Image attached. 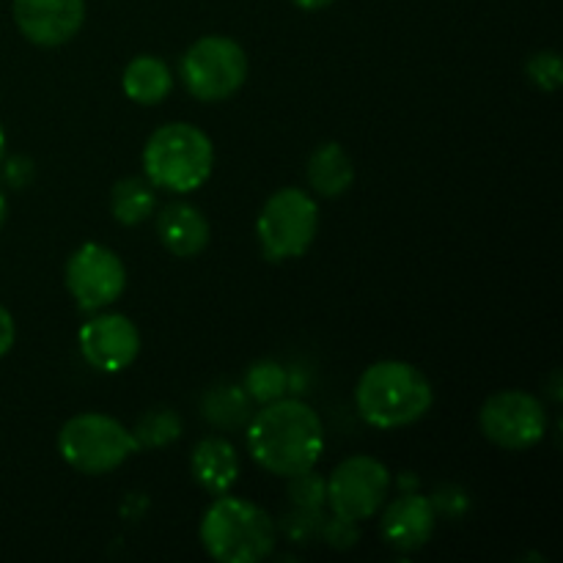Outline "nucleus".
I'll return each instance as SVG.
<instances>
[{
  "instance_id": "1",
  "label": "nucleus",
  "mask_w": 563,
  "mask_h": 563,
  "mask_svg": "<svg viewBox=\"0 0 563 563\" xmlns=\"http://www.w3.org/2000/svg\"><path fill=\"white\" fill-rule=\"evenodd\" d=\"M247 451L273 476L313 471L324 454L322 418L300 399L267 401L247 423Z\"/></svg>"
},
{
  "instance_id": "2",
  "label": "nucleus",
  "mask_w": 563,
  "mask_h": 563,
  "mask_svg": "<svg viewBox=\"0 0 563 563\" xmlns=\"http://www.w3.org/2000/svg\"><path fill=\"white\" fill-rule=\"evenodd\" d=\"M355 405L374 429H405L421 421L434 405V388L427 374L405 361H379L361 374Z\"/></svg>"
},
{
  "instance_id": "3",
  "label": "nucleus",
  "mask_w": 563,
  "mask_h": 563,
  "mask_svg": "<svg viewBox=\"0 0 563 563\" xmlns=\"http://www.w3.org/2000/svg\"><path fill=\"white\" fill-rule=\"evenodd\" d=\"M203 550L220 563H262L278 542V526L262 506L218 495L198 528Z\"/></svg>"
},
{
  "instance_id": "4",
  "label": "nucleus",
  "mask_w": 563,
  "mask_h": 563,
  "mask_svg": "<svg viewBox=\"0 0 563 563\" xmlns=\"http://www.w3.org/2000/svg\"><path fill=\"white\" fill-rule=\"evenodd\" d=\"M214 168V146L203 130L187 121H170L152 132L143 148V170L154 187L192 192L207 185Z\"/></svg>"
},
{
  "instance_id": "5",
  "label": "nucleus",
  "mask_w": 563,
  "mask_h": 563,
  "mask_svg": "<svg viewBox=\"0 0 563 563\" xmlns=\"http://www.w3.org/2000/svg\"><path fill=\"white\" fill-rule=\"evenodd\" d=\"M58 454L69 467L86 476H104L137 454L132 429L102 412H80L58 432Z\"/></svg>"
},
{
  "instance_id": "6",
  "label": "nucleus",
  "mask_w": 563,
  "mask_h": 563,
  "mask_svg": "<svg viewBox=\"0 0 563 563\" xmlns=\"http://www.w3.org/2000/svg\"><path fill=\"white\" fill-rule=\"evenodd\" d=\"M319 231V207L300 187L273 192L256 220V236L269 262L306 256Z\"/></svg>"
},
{
  "instance_id": "7",
  "label": "nucleus",
  "mask_w": 563,
  "mask_h": 563,
  "mask_svg": "<svg viewBox=\"0 0 563 563\" xmlns=\"http://www.w3.org/2000/svg\"><path fill=\"white\" fill-rule=\"evenodd\" d=\"M179 75L190 97L198 102H223L234 97L247 80V55L234 38L201 36L181 55Z\"/></svg>"
},
{
  "instance_id": "8",
  "label": "nucleus",
  "mask_w": 563,
  "mask_h": 563,
  "mask_svg": "<svg viewBox=\"0 0 563 563\" xmlns=\"http://www.w3.org/2000/svg\"><path fill=\"white\" fill-rule=\"evenodd\" d=\"M390 493V471L377 456L355 454L324 478V506L346 520H372Z\"/></svg>"
},
{
  "instance_id": "9",
  "label": "nucleus",
  "mask_w": 563,
  "mask_h": 563,
  "mask_svg": "<svg viewBox=\"0 0 563 563\" xmlns=\"http://www.w3.org/2000/svg\"><path fill=\"white\" fill-rule=\"evenodd\" d=\"M478 427L493 445L504 451H528L548 434V410L542 399L526 390H500L478 410Z\"/></svg>"
},
{
  "instance_id": "10",
  "label": "nucleus",
  "mask_w": 563,
  "mask_h": 563,
  "mask_svg": "<svg viewBox=\"0 0 563 563\" xmlns=\"http://www.w3.org/2000/svg\"><path fill=\"white\" fill-rule=\"evenodd\" d=\"M66 289L80 311H102L126 289V267L119 253L99 242H86L66 262Z\"/></svg>"
},
{
  "instance_id": "11",
  "label": "nucleus",
  "mask_w": 563,
  "mask_h": 563,
  "mask_svg": "<svg viewBox=\"0 0 563 563\" xmlns=\"http://www.w3.org/2000/svg\"><path fill=\"white\" fill-rule=\"evenodd\" d=\"M77 346L93 372L119 374L135 363L141 352V333L124 313H97L80 328Z\"/></svg>"
},
{
  "instance_id": "12",
  "label": "nucleus",
  "mask_w": 563,
  "mask_h": 563,
  "mask_svg": "<svg viewBox=\"0 0 563 563\" xmlns=\"http://www.w3.org/2000/svg\"><path fill=\"white\" fill-rule=\"evenodd\" d=\"M14 22L36 47H60L80 33L86 0H14Z\"/></svg>"
},
{
  "instance_id": "13",
  "label": "nucleus",
  "mask_w": 563,
  "mask_h": 563,
  "mask_svg": "<svg viewBox=\"0 0 563 563\" xmlns=\"http://www.w3.org/2000/svg\"><path fill=\"white\" fill-rule=\"evenodd\" d=\"M434 526H438V511H434L432 500L418 493H401L399 498L383 506L379 533L388 548L399 550V553H416V550L427 548Z\"/></svg>"
},
{
  "instance_id": "14",
  "label": "nucleus",
  "mask_w": 563,
  "mask_h": 563,
  "mask_svg": "<svg viewBox=\"0 0 563 563\" xmlns=\"http://www.w3.org/2000/svg\"><path fill=\"white\" fill-rule=\"evenodd\" d=\"M157 234L165 251L174 253L176 258H196L207 251L212 240V225L198 207L174 201L159 212Z\"/></svg>"
},
{
  "instance_id": "15",
  "label": "nucleus",
  "mask_w": 563,
  "mask_h": 563,
  "mask_svg": "<svg viewBox=\"0 0 563 563\" xmlns=\"http://www.w3.org/2000/svg\"><path fill=\"white\" fill-rule=\"evenodd\" d=\"M190 473L209 495H225L240 478V456L225 438L209 434L198 440L190 454Z\"/></svg>"
},
{
  "instance_id": "16",
  "label": "nucleus",
  "mask_w": 563,
  "mask_h": 563,
  "mask_svg": "<svg viewBox=\"0 0 563 563\" xmlns=\"http://www.w3.org/2000/svg\"><path fill=\"white\" fill-rule=\"evenodd\" d=\"M308 185L319 192L322 198H339L355 181V165L352 157L346 154V148L341 143L330 141L322 146L313 148V154L308 157Z\"/></svg>"
},
{
  "instance_id": "17",
  "label": "nucleus",
  "mask_w": 563,
  "mask_h": 563,
  "mask_svg": "<svg viewBox=\"0 0 563 563\" xmlns=\"http://www.w3.org/2000/svg\"><path fill=\"white\" fill-rule=\"evenodd\" d=\"M121 88L135 104H159L174 88V77L168 64L157 55H135L124 66Z\"/></svg>"
},
{
  "instance_id": "18",
  "label": "nucleus",
  "mask_w": 563,
  "mask_h": 563,
  "mask_svg": "<svg viewBox=\"0 0 563 563\" xmlns=\"http://www.w3.org/2000/svg\"><path fill=\"white\" fill-rule=\"evenodd\" d=\"M154 207H157L154 185L141 176H126L115 181L110 192V212L119 225H141L154 212Z\"/></svg>"
},
{
  "instance_id": "19",
  "label": "nucleus",
  "mask_w": 563,
  "mask_h": 563,
  "mask_svg": "<svg viewBox=\"0 0 563 563\" xmlns=\"http://www.w3.org/2000/svg\"><path fill=\"white\" fill-rule=\"evenodd\" d=\"M251 396L236 385H220L203 396V418L220 429L240 427L251 418Z\"/></svg>"
},
{
  "instance_id": "20",
  "label": "nucleus",
  "mask_w": 563,
  "mask_h": 563,
  "mask_svg": "<svg viewBox=\"0 0 563 563\" xmlns=\"http://www.w3.org/2000/svg\"><path fill=\"white\" fill-rule=\"evenodd\" d=\"M132 438H135L137 451L163 449V445H170L181 438V418L168 407H157L137 421V427L132 429Z\"/></svg>"
},
{
  "instance_id": "21",
  "label": "nucleus",
  "mask_w": 563,
  "mask_h": 563,
  "mask_svg": "<svg viewBox=\"0 0 563 563\" xmlns=\"http://www.w3.org/2000/svg\"><path fill=\"white\" fill-rule=\"evenodd\" d=\"M242 390L251 396V401L256 405H267V401L280 399V396L289 390V374L280 363L275 361H258L247 368L245 383H242Z\"/></svg>"
},
{
  "instance_id": "22",
  "label": "nucleus",
  "mask_w": 563,
  "mask_h": 563,
  "mask_svg": "<svg viewBox=\"0 0 563 563\" xmlns=\"http://www.w3.org/2000/svg\"><path fill=\"white\" fill-rule=\"evenodd\" d=\"M526 75L539 91H559L563 86V60L555 49H539L528 58Z\"/></svg>"
},
{
  "instance_id": "23",
  "label": "nucleus",
  "mask_w": 563,
  "mask_h": 563,
  "mask_svg": "<svg viewBox=\"0 0 563 563\" xmlns=\"http://www.w3.org/2000/svg\"><path fill=\"white\" fill-rule=\"evenodd\" d=\"M322 509H291L289 515L280 520L278 531L284 533L289 542L295 544H311L319 539V528H322Z\"/></svg>"
},
{
  "instance_id": "24",
  "label": "nucleus",
  "mask_w": 563,
  "mask_h": 563,
  "mask_svg": "<svg viewBox=\"0 0 563 563\" xmlns=\"http://www.w3.org/2000/svg\"><path fill=\"white\" fill-rule=\"evenodd\" d=\"M289 498L297 509H324V478L313 471L289 478Z\"/></svg>"
},
{
  "instance_id": "25",
  "label": "nucleus",
  "mask_w": 563,
  "mask_h": 563,
  "mask_svg": "<svg viewBox=\"0 0 563 563\" xmlns=\"http://www.w3.org/2000/svg\"><path fill=\"white\" fill-rule=\"evenodd\" d=\"M319 539L333 550H350L361 539V528H357L355 520H346V517H324L322 528H319Z\"/></svg>"
},
{
  "instance_id": "26",
  "label": "nucleus",
  "mask_w": 563,
  "mask_h": 563,
  "mask_svg": "<svg viewBox=\"0 0 563 563\" xmlns=\"http://www.w3.org/2000/svg\"><path fill=\"white\" fill-rule=\"evenodd\" d=\"M3 165V181L11 187V190H25L33 179H36V163L25 154H16V157H9Z\"/></svg>"
},
{
  "instance_id": "27",
  "label": "nucleus",
  "mask_w": 563,
  "mask_h": 563,
  "mask_svg": "<svg viewBox=\"0 0 563 563\" xmlns=\"http://www.w3.org/2000/svg\"><path fill=\"white\" fill-rule=\"evenodd\" d=\"M432 506L438 515H445V517H462L467 511V495L462 493L460 487H454V484H449V487H440L438 495L432 498Z\"/></svg>"
},
{
  "instance_id": "28",
  "label": "nucleus",
  "mask_w": 563,
  "mask_h": 563,
  "mask_svg": "<svg viewBox=\"0 0 563 563\" xmlns=\"http://www.w3.org/2000/svg\"><path fill=\"white\" fill-rule=\"evenodd\" d=\"M14 341H16L14 317L9 313V308L0 306V357L9 355L11 346H14Z\"/></svg>"
},
{
  "instance_id": "29",
  "label": "nucleus",
  "mask_w": 563,
  "mask_h": 563,
  "mask_svg": "<svg viewBox=\"0 0 563 563\" xmlns=\"http://www.w3.org/2000/svg\"><path fill=\"white\" fill-rule=\"evenodd\" d=\"M291 3L302 11H319V9H328L333 0H291Z\"/></svg>"
},
{
  "instance_id": "30",
  "label": "nucleus",
  "mask_w": 563,
  "mask_h": 563,
  "mask_svg": "<svg viewBox=\"0 0 563 563\" xmlns=\"http://www.w3.org/2000/svg\"><path fill=\"white\" fill-rule=\"evenodd\" d=\"M5 218H9V201H5L3 190H0V229H3Z\"/></svg>"
},
{
  "instance_id": "31",
  "label": "nucleus",
  "mask_w": 563,
  "mask_h": 563,
  "mask_svg": "<svg viewBox=\"0 0 563 563\" xmlns=\"http://www.w3.org/2000/svg\"><path fill=\"white\" fill-rule=\"evenodd\" d=\"M3 154H5V132H3V124H0V163H3Z\"/></svg>"
}]
</instances>
